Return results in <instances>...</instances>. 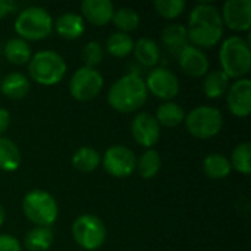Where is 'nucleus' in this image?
Wrapping results in <instances>:
<instances>
[{
	"instance_id": "f257e3e1",
	"label": "nucleus",
	"mask_w": 251,
	"mask_h": 251,
	"mask_svg": "<svg viewBox=\"0 0 251 251\" xmlns=\"http://www.w3.org/2000/svg\"><path fill=\"white\" fill-rule=\"evenodd\" d=\"M188 40L194 47L210 49L216 46L225 31L221 10L212 3H199L193 7L185 26Z\"/></svg>"
},
{
	"instance_id": "f03ea898",
	"label": "nucleus",
	"mask_w": 251,
	"mask_h": 251,
	"mask_svg": "<svg viewBox=\"0 0 251 251\" xmlns=\"http://www.w3.org/2000/svg\"><path fill=\"white\" fill-rule=\"evenodd\" d=\"M149 91L138 74H126L116 79L107 93V101L116 112L134 113L147 101Z\"/></svg>"
},
{
	"instance_id": "7ed1b4c3",
	"label": "nucleus",
	"mask_w": 251,
	"mask_h": 251,
	"mask_svg": "<svg viewBox=\"0 0 251 251\" xmlns=\"http://www.w3.org/2000/svg\"><path fill=\"white\" fill-rule=\"evenodd\" d=\"M219 62L222 72L231 79L244 78L251 69L250 44L240 35L224 40L219 50Z\"/></svg>"
},
{
	"instance_id": "20e7f679",
	"label": "nucleus",
	"mask_w": 251,
	"mask_h": 251,
	"mask_svg": "<svg viewBox=\"0 0 251 251\" xmlns=\"http://www.w3.org/2000/svg\"><path fill=\"white\" fill-rule=\"evenodd\" d=\"M65 59L54 50H41L31 56L28 62V74L31 79L40 85H56L66 74Z\"/></svg>"
},
{
	"instance_id": "39448f33",
	"label": "nucleus",
	"mask_w": 251,
	"mask_h": 251,
	"mask_svg": "<svg viewBox=\"0 0 251 251\" xmlns=\"http://www.w3.org/2000/svg\"><path fill=\"white\" fill-rule=\"evenodd\" d=\"M13 28L25 41L44 40L53 29V18L44 7L29 6L18 13Z\"/></svg>"
},
{
	"instance_id": "423d86ee",
	"label": "nucleus",
	"mask_w": 251,
	"mask_h": 251,
	"mask_svg": "<svg viewBox=\"0 0 251 251\" xmlns=\"http://www.w3.org/2000/svg\"><path fill=\"white\" fill-rule=\"evenodd\" d=\"M22 210L25 218L35 226L50 228L59 216V206L54 197L44 190H32L24 196Z\"/></svg>"
},
{
	"instance_id": "0eeeda50",
	"label": "nucleus",
	"mask_w": 251,
	"mask_h": 251,
	"mask_svg": "<svg viewBox=\"0 0 251 251\" xmlns=\"http://www.w3.org/2000/svg\"><path fill=\"white\" fill-rule=\"evenodd\" d=\"M187 131L199 140H207L218 135L224 126V115L213 106H197L185 115Z\"/></svg>"
},
{
	"instance_id": "6e6552de",
	"label": "nucleus",
	"mask_w": 251,
	"mask_h": 251,
	"mask_svg": "<svg viewBox=\"0 0 251 251\" xmlns=\"http://www.w3.org/2000/svg\"><path fill=\"white\" fill-rule=\"evenodd\" d=\"M106 226L94 215H81L72 224V237L75 243L87 251L100 249L106 241Z\"/></svg>"
},
{
	"instance_id": "1a4fd4ad",
	"label": "nucleus",
	"mask_w": 251,
	"mask_h": 251,
	"mask_svg": "<svg viewBox=\"0 0 251 251\" xmlns=\"http://www.w3.org/2000/svg\"><path fill=\"white\" fill-rule=\"evenodd\" d=\"M104 84L101 74L88 66H81L69 81V93L78 101H90L99 96Z\"/></svg>"
},
{
	"instance_id": "9d476101",
	"label": "nucleus",
	"mask_w": 251,
	"mask_h": 251,
	"mask_svg": "<svg viewBox=\"0 0 251 251\" xmlns=\"http://www.w3.org/2000/svg\"><path fill=\"white\" fill-rule=\"evenodd\" d=\"M104 171L115 178H128L137 168V157L126 146L109 147L101 159Z\"/></svg>"
},
{
	"instance_id": "9b49d317",
	"label": "nucleus",
	"mask_w": 251,
	"mask_h": 251,
	"mask_svg": "<svg viewBox=\"0 0 251 251\" xmlns=\"http://www.w3.org/2000/svg\"><path fill=\"white\" fill-rule=\"evenodd\" d=\"M144 82L149 93L166 101H171L179 93V79L168 68L151 69Z\"/></svg>"
},
{
	"instance_id": "f8f14e48",
	"label": "nucleus",
	"mask_w": 251,
	"mask_h": 251,
	"mask_svg": "<svg viewBox=\"0 0 251 251\" xmlns=\"http://www.w3.org/2000/svg\"><path fill=\"white\" fill-rule=\"evenodd\" d=\"M224 25L232 31L244 32L251 26V1L250 0H228L224 3L222 10Z\"/></svg>"
},
{
	"instance_id": "ddd939ff",
	"label": "nucleus",
	"mask_w": 251,
	"mask_h": 251,
	"mask_svg": "<svg viewBox=\"0 0 251 251\" xmlns=\"http://www.w3.org/2000/svg\"><path fill=\"white\" fill-rule=\"evenodd\" d=\"M131 134L140 146L146 149H151L153 146L157 144L160 138V125L157 124L153 115L143 112L132 119Z\"/></svg>"
},
{
	"instance_id": "4468645a",
	"label": "nucleus",
	"mask_w": 251,
	"mask_h": 251,
	"mask_svg": "<svg viewBox=\"0 0 251 251\" xmlns=\"http://www.w3.org/2000/svg\"><path fill=\"white\" fill-rule=\"evenodd\" d=\"M226 104L237 118H247L251 112V81L249 78L237 79L228 88Z\"/></svg>"
},
{
	"instance_id": "2eb2a0df",
	"label": "nucleus",
	"mask_w": 251,
	"mask_h": 251,
	"mask_svg": "<svg viewBox=\"0 0 251 251\" xmlns=\"http://www.w3.org/2000/svg\"><path fill=\"white\" fill-rule=\"evenodd\" d=\"M176 57H178V63H179L182 72L187 74L188 76L200 78L209 72V66H210L209 57L199 47L188 44Z\"/></svg>"
},
{
	"instance_id": "dca6fc26",
	"label": "nucleus",
	"mask_w": 251,
	"mask_h": 251,
	"mask_svg": "<svg viewBox=\"0 0 251 251\" xmlns=\"http://www.w3.org/2000/svg\"><path fill=\"white\" fill-rule=\"evenodd\" d=\"M115 6L110 0H84L81 3V16L90 24L104 26L112 21Z\"/></svg>"
},
{
	"instance_id": "f3484780",
	"label": "nucleus",
	"mask_w": 251,
	"mask_h": 251,
	"mask_svg": "<svg viewBox=\"0 0 251 251\" xmlns=\"http://www.w3.org/2000/svg\"><path fill=\"white\" fill-rule=\"evenodd\" d=\"M53 28L56 32L66 38V40H76L79 38L85 31V22L84 18L79 13L75 12H66L60 15L56 22H53Z\"/></svg>"
},
{
	"instance_id": "a211bd4d",
	"label": "nucleus",
	"mask_w": 251,
	"mask_h": 251,
	"mask_svg": "<svg viewBox=\"0 0 251 251\" xmlns=\"http://www.w3.org/2000/svg\"><path fill=\"white\" fill-rule=\"evenodd\" d=\"M162 43L171 54L178 56L190 44L187 28L181 24L168 25L162 32Z\"/></svg>"
},
{
	"instance_id": "6ab92c4d",
	"label": "nucleus",
	"mask_w": 251,
	"mask_h": 251,
	"mask_svg": "<svg viewBox=\"0 0 251 251\" xmlns=\"http://www.w3.org/2000/svg\"><path fill=\"white\" fill-rule=\"evenodd\" d=\"M29 88L31 82L28 76L21 72H10L0 79V91L12 100L24 99L29 93Z\"/></svg>"
},
{
	"instance_id": "aec40b11",
	"label": "nucleus",
	"mask_w": 251,
	"mask_h": 251,
	"mask_svg": "<svg viewBox=\"0 0 251 251\" xmlns=\"http://www.w3.org/2000/svg\"><path fill=\"white\" fill-rule=\"evenodd\" d=\"M134 56L138 63H141L146 68H153L157 65L160 59V49L157 43L151 38H140L137 43H134Z\"/></svg>"
},
{
	"instance_id": "412c9836",
	"label": "nucleus",
	"mask_w": 251,
	"mask_h": 251,
	"mask_svg": "<svg viewBox=\"0 0 251 251\" xmlns=\"http://www.w3.org/2000/svg\"><path fill=\"white\" fill-rule=\"evenodd\" d=\"M156 121L159 125H163L166 128H175L181 125L185 119L184 109L175 103V101H165L162 103L156 110Z\"/></svg>"
},
{
	"instance_id": "4be33fe9",
	"label": "nucleus",
	"mask_w": 251,
	"mask_h": 251,
	"mask_svg": "<svg viewBox=\"0 0 251 251\" xmlns=\"http://www.w3.org/2000/svg\"><path fill=\"white\" fill-rule=\"evenodd\" d=\"M3 53H4V57L13 65H25L29 62L32 56L28 41L19 37H13L7 40L3 47Z\"/></svg>"
},
{
	"instance_id": "5701e85b",
	"label": "nucleus",
	"mask_w": 251,
	"mask_h": 251,
	"mask_svg": "<svg viewBox=\"0 0 251 251\" xmlns=\"http://www.w3.org/2000/svg\"><path fill=\"white\" fill-rule=\"evenodd\" d=\"M53 231L46 226H34L26 232L24 246L28 251H47L53 244Z\"/></svg>"
},
{
	"instance_id": "b1692460",
	"label": "nucleus",
	"mask_w": 251,
	"mask_h": 251,
	"mask_svg": "<svg viewBox=\"0 0 251 251\" xmlns=\"http://www.w3.org/2000/svg\"><path fill=\"white\" fill-rule=\"evenodd\" d=\"M203 171L210 179H224L231 174L232 168L226 156L221 153H210L203 160Z\"/></svg>"
},
{
	"instance_id": "393cba45",
	"label": "nucleus",
	"mask_w": 251,
	"mask_h": 251,
	"mask_svg": "<svg viewBox=\"0 0 251 251\" xmlns=\"http://www.w3.org/2000/svg\"><path fill=\"white\" fill-rule=\"evenodd\" d=\"M229 88V78L221 71H210L204 75L203 91L209 99H219L226 94Z\"/></svg>"
},
{
	"instance_id": "a878e982",
	"label": "nucleus",
	"mask_w": 251,
	"mask_h": 251,
	"mask_svg": "<svg viewBox=\"0 0 251 251\" xmlns=\"http://www.w3.org/2000/svg\"><path fill=\"white\" fill-rule=\"evenodd\" d=\"M21 165L19 147L7 137H0V171L13 172Z\"/></svg>"
},
{
	"instance_id": "bb28decb",
	"label": "nucleus",
	"mask_w": 251,
	"mask_h": 251,
	"mask_svg": "<svg viewBox=\"0 0 251 251\" xmlns=\"http://www.w3.org/2000/svg\"><path fill=\"white\" fill-rule=\"evenodd\" d=\"M132 49H134V40L129 34L116 31L110 34V37L106 40V51L116 59L129 56L132 53Z\"/></svg>"
},
{
	"instance_id": "cd10ccee",
	"label": "nucleus",
	"mask_w": 251,
	"mask_h": 251,
	"mask_svg": "<svg viewBox=\"0 0 251 251\" xmlns=\"http://www.w3.org/2000/svg\"><path fill=\"white\" fill-rule=\"evenodd\" d=\"M101 157L93 147H81L72 156V165L79 172H93L100 165Z\"/></svg>"
},
{
	"instance_id": "c85d7f7f",
	"label": "nucleus",
	"mask_w": 251,
	"mask_h": 251,
	"mask_svg": "<svg viewBox=\"0 0 251 251\" xmlns=\"http://www.w3.org/2000/svg\"><path fill=\"white\" fill-rule=\"evenodd\" d=\"M160 168H162L160 154H159L156 150L149 149V150H146V151L140 156V159L137 160V168H135V169L138 171V174H140L141 178H144V179H151V178H154V176L159 174Z\"/></svg>"
},
{
	"instance_id": "c756f323",
	"label": "nucleus",
	"mask_w": 251,
	"mask_h": 251,
	"mask_svg": "<svg viewBox=\"0 0 251 251\" xmlns=\"http://www.w3.org/2000/svg\"><path fill=\"white\" fill-rule=\"evenodd\" d=\"M112 22L119 29V32L129 34L131 31L138 28L140 15L137 13V10L131 9V7H119V9H115Z\"/></svg>"
},
{
	"instance_id": "7c9ffc66",
	"label": "nucleus",
	"mask_w": 251,
	"mask_h": 251,
	"mask_svg": "<svg viewBox=\"0 0 251 251\" xmlns=\"http://www.w3.org/2000/svg\"><path fill=\"white\" fill-rule=\"evenodd\" d=\"M231 168L240 174L249 175L251 172V144L249 141L238 144L231 154L229 159Z\"/></svg>"
},
{
	"instance_id": "2f4dec72",
	"label": "nucleus",
	"mask_w": 251,
	"mask_h": 251,
	"mask_svg": "<svg viewBox=\"0 0 251 251\" xmlns=\"http://www.w3.org/2000/svg\"><path fill=\"white\" fill-rule=\"evenodd\" d=\"M187 3L184 0H156L154 9L165 19H175L185 10Z\"/></svg>"
},
{
	"instance_id": "473e14b6",
	"label": "nucleus",
	"mask_w": 251,
	"mask_h": 251,
	"mask_svg": "<svg viewBox=\"0 0 251 251\" xmlns=\"http://www.w3.org/2000/svg\"><path fill=\"white\" fill-rule=\"evenodd\" d=\"M81 57L84 60V66L94 68L103 62L104 57V49L99 41H88L81 51Z\"/></svg>"
},
{
	"instance_id": "72a5a7b5",
	"label": "nucleus",
	"mask_w": 251,
	"mask_h": 251,
	"mask_svg": "<svg viewBox=\"0 0 251 251\" xmlns=\"http://www.w3.org/2000/svg\"><path fill=\"white\" fill-rule=\"evenodd\" d=\"M0 251H22V246L15 237L0 234Z\"/></svg>"
},
{
	"instance_id": "f704fd0d",
	"label": "nucleus",
	"mask_w": 251,
	"mask_h": 251,
	"mask_svg": "<svg viewBox=\"0 0 251 251\" xmlns=\"http://www.w3.org/2000/svg\"><path fill=\"white\" fill-rule=\"evenodd\" d=\"M9 125H10V113L6 109L0 107V137H1V134L6 132Z\"/></svg>"
},
{
	"instance_id": "c9c22d12",
	"label": "nucleus",
	"mask_w": 251,
	"mask_h": 251,
	"mask_svg": "<svg viewBox=\"0 0 251 251\" xmlns=\"http://www.w3.org/2000/svg\"><path fill=\"white\" fill-rule=\"evenodd\" d=\"M15 10V3L10 0H0V19L6 18L9 13Z\"/></svg>"
},
{
	"instance_id": "e433bc0d",
	"label": "nucleus",
	"mask_w": 251,
	"mask_h": 251,
	"mask_svg": "<svg viewBox=\"0 0 251 251\" xmlns=\"http://www.w3.org/2000/svg\"><path fill=\"white\" fill-rule=\"evenodd\" d=\"M4 219H6V212H4V209H3V206L0 204V226L4 224Z\"/></svg>"
}]
</instances>
